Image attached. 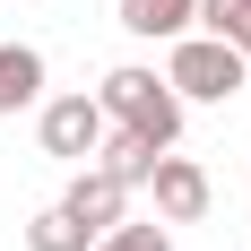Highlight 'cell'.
<instances>
[{"instance_id":"cell-1","label":"cell","mask_w":251,"mask_h":251,"mask_svg":"<svg viewBox=\"0 0 251 251\" xmlns=\"http://www.w3.org/2000/svg\"><path fill=\"white\" fill-rule=\"evenodd\" d=\"M96 104H104V122H113V130H139L148 148H174V139H182V96L165 87V70L122 61V70H104Z\"/></svg>"},{"instance_id":"cell-2","label":"cell","mask_w":251,"mask_h":251,"mask_svg":"<svg viewBox=\"0 0 251 251\" xmlns=\"http://www.w3.org/2000/svg\"><path fill=\"white\" fill-rule=\"evenodd\" d=\"M243 78H251V61L234 44H217V35H200V26H191L174 44V61H165V87H174L182 104H226Z\"/></svg>"},{"instance_id":"cell-3","label":"cell","mask_w":251,"mask_h":251,"mask_svg":"<svg viewBox=\"0 0 251 251\" xmlns=\"http://www.w3.org/2000/svg\"><path fill=\"white\" fill-rule=\"evenodd\" d=\"M35 130H44V156H61V165H87V156L104 148V104L96 96H44L35 104Z\"/></svg>"},{"instance_id":"cell-4","label":"cell","mask_w":251,"mask_h":251,"mask_svg":"<svg viewBox=\"0 0 251 251\" xmlns=\"http://www.w3.org/2000/svg\"><path fill=\"white\" fill-rule=\"evenodd\" d=\"M148 191H156V217H165V226H200L208 200H217V191H208V165H200V156H174V148L156 156Z\"/></svg>"},{"instance_id":"cell-5","label":"cell","mask_w":251,"mask_h":251,"mask_svg":"<svg viewBox=\"0 0 251 251\" xmlns=\"http://www.w3.org/2000/svg\"><path fill=\"white\" fill-rule=\"evenodd\" d=\"M61 208H70L87 234H113V226L130 217V191L104 174V165H78V174H70V191H61Z\"/></svg>"},{"instance_id":"cell-6","label":"cell","mask_w":251,"mask_h":251,"mask_svg":"<svg viewBox=\"0 0 251 251\" xmlns=\"http://www.w3.org/2000/svg\"><path fill=\"white\" fill-rule=\"evenodd\" d=\"M44 104V52L35 44H0V122Z\"/></svg>"},{"instance_id":"cell-7","label":"cell","mask_w":251,"mask_h":251,"mask_svg":"<svg viewBox=\"0 0 251 251\" xmlns=\"http://www.w3.org/2000/svg\"><path fill=\"white\" fill-rule=\"evenodd\" d=\"M122 26L139 44H182L200 26V0H122Z\"/></svg>"},{"instance_id":"cell-8","label":"cell","mask_w":251,"mask_h":251,"mask_svg":"<svg viewBox=\"0 0 251 251\" xmlns=\"http://www.w3.org/2000/svg\"><path fill=\"white\" fill-rule=\"evenodd\" d=\"M156 156H165V148H148L139 130H104V148L87 156V165H104V174L122 182V191H148V174H156Z\"/></svg>"},{"instance_id":"cell-9","label":"cell","mask_w":251,"mask_h":251,"mask_svg":"<svg viewBox=\"0 0 251 251\" xmlns=\"http://www.w3.org/2000/svg\"><path fill=\"white\" fill-rule=\"evenodd\" d=\"M26 251H96V234L52 200V208H35V217H26Z\"/></svg>"},{"instance_id":"cell-10","label":"cell","mask_w":251,"mask_h":251,"mask_svg":"<svg viewBox=\"0 0 251 251\" xmlns=\"http://www.w3.org/2000/svg\"><path fill=\"white\" fill-rule=\"evenodd\" d=\"M200 35H217L251 61V0H200Z\"/></svg>"},{"instance_id":"cell-11","label":"cell","mask_w":251,"mask_h":251,"mask_svg":"<svg viewBox=\"0 0 251 251\" xmlns=\"http://www.w3.org/2000/svg\"><path fill=\"white\" fill-rule=\"evenodd\" d=\"M96 251H174V234H165V217H156V226H113V234H96Z\"/></svg>"}]
</instances>
